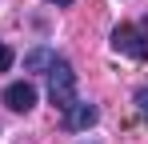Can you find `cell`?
Here are the masks:
<instances>
[{"instance_id": "1", "label": "cell", "mask_w": 148, "mask_h": 144, "mask_svg": "<svg viewBox=\"0 0 148 144\" xmlns=\"http://www.w3.org/2000/svg\"><path fill=\"white\" fill-rule=\"evenodd\" d=\"M48 96L56 108H72L76 104V72L68 60H56L48 68Z\"/></svg>"}, {"instance_id": "2", "label": "cell", "mask_w": 148, "mask_h": 144, "mask_svg": "<svg viewBox=\"0 0 148 144\" xmlns=\"http://www.w3.org/2000/svg\"><path fill=\"white\" fill-rule=\"evenodd\" d=\"M148 32V28H144ZM144 32H136L132 24H120L116 32H112V48L116 52H124V56H132V60H148V40Z\"/></svg>"}, {"instance_id": "3", "label": "cell", "mask_w": 148, "mask_h": 144, "mask_svg": "<svg viewBox=\"0 0 148 144\" xmlns=\"http://www.w3.org/2000/svg\"><path fill=\"white\" fill-rule=\"evenodd\" d=\"M96 120H100L96 104H80V100H76L72 108H64V128H68V132H88Z\"/></svg>"}, {"instance_id": "4", "label": "cell", "mask_w": 148, "mask_h": 144, "mask_svg": "<svg viewBox=\"0 0 148 144\" xmlns=\"http://www.w3.org/2000/svg\"><path fill=\"white\" fill-rule=\"evenodd\" d=\"M4 104H8L12 112H28V108L36 104V88H32L28 80H12V84L4 88Z\"/></svg>"}, {"instance_id": "5", "label": "cell", "mask_w": 148, "mask_h": 144, "mask_svg": "<svg viewBox=\"0 0 148 144\" xmlns=\"http://www.w3.org/2000/svg\"><path fill=\"white\" fill-rule=\"evenodd\" d=\"M52 64H56V52H52V48H32V52L24 56V68L28 72H48Z\"/></svg>"}, {"instance_id": "6", "label": "cell", "mask_w": 148, "mask_h": 144, "mask_svg": "<svg viewBox=\"0 0 148 144\" xmlns=\"http://www.w3.org/2000/svg\"><path fill=\"white\" fill-rule=\"evenodd\" d=\"M136 112L148 120V84H144V88H136Z\"/></svg>"}, {"instance_id": "7", "label": "cell", "mask_w": 148, "mask_h": 144, "mask_svg": "<svg viewBox=\"0 0 148 144\" xmlns=\"http://www.w3.org/2000/svg\"><path fill=\"white\" fill-rule=\"evenodd\" d=\"M12 60H16V56H12V48H8V44H0V72H8V68H12Z\"/></svg>"}, {"instance_id": "8", "label": "cell", "mask_w": 148, "mask_h": 144, "mask_svg": "<svg viewBox=\"0 0 148 144\" xmlns=\"http://www.w3.org/2000/svg\"><path fill=\"white\" fill-rule=\"evenodd\" d=\"M44 4H60V8H64V4H72V0H44Z\"/></svg>"}]
</instances>
